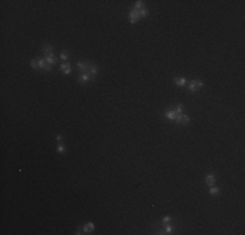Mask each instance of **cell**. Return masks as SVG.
<instances>
[{
	"instance_id": "1",
	"label": "cell",
	"mask_w": 245,
	"mask_h": 235,
	"mask_svg": "<svg viewBox=\"0 0 245 235\" xmlns=\"http://www.w3.org/2000/svg\"><path fill=\"white\" fill-rule=\"evenodd\" d=\"M95 78V76H93L91 73H87V72H82L80 74V77L77 78V81L80 82V84H85V82H87V81H90V80H94Z\"/></svg>"
},
{
	"instance_id": "2",
	"label": "cell",
	"mask_w": 245,
	"mask_h": 235,
	"mask_svg": "<svg viewBox=\"0 0 245 235\" xmlns=\"http://www.w3.org/2000/svg\"><path fill=\"white\" fill-rule=\"evenodd\" d=\"M202 86H203V82H202V81H199V80H193V81L189 82L188 89H189V91H197V90H199Z\"/></svg>"
},
{
	"instance_id": "3",
	"label": "cell",
	"mask_w": 245,
	"mask_h": 235,
	"mask_svg": "<svg viewBox=\"0 0 245 235\" xmlns=\"http://www.w3.org/2000/svg\"><path fill=\"white\" fill-rule=\"evenodd\" d=\"M91 64L90 62H77V68L82 72H87L90 73V68H91Z\"/></svg>"
},
{
	"instance_id": "4",
	"label": "cell",
	"mask_w": 245,
	"mask_h": 235,
	"mask_svg": "<svg viewBox=\"0 0 245 235\" xmlns=\"http://www.w3.org/2000/svg\"><path fill=\"white\" fill-rule=\"evenodd\" d=\"M189 116L187 115V114H180V115H177L176 116V119H175V122L177 123V124H188L189 123Z\"/></svg>"
},
{
	"instance_id": "5",
	"label": "cell",
	"mask_w": 245,
	"mask_h": 235,
	"mask_svg": "<svg viewBox=\"0 0 245 235\" xmlns=\"http://www.w3.org/2000/svg\"><path fill=\"white\" fill-rule=\"evenodd\" d=\"M45 62H46V64H50V65H54L56 62H57V57L54 55V54H50V55H46L45 57Z\"/></svg>"
},
{
	"instance_id": "6",
	"label": "cell",
	"mask_w": 245,
	"mask_h": 235,
	"mask_svg": "<svg viewBox=\"0 0 245 235\" xmlns=\"http://www.w3.org/2000/svg\"><path fill=\"white\" fill-rule=\"evenodd\" d=\"M129 20H130V22L132 24H136L138 20H139V14H138V11L136 9H132L130 13H129Z\"/></svg>"
},
{
	"instance_id": "7",
	"label": "cell",
	"mask_w": 245,
	"mask_h": 235,
	"mask_svg": "<svg viewBox=\"0 0 245 235\" xmlns=\"http://www.w3.org/2000/svg\"><path fill=\"white\" fill-rule=\"evenodd\" d=\"M215 179H216V176H215L214 174H209V175L206 176V179H205V182H206V184H207V186H210V187H213V186L215 184Z\"/></svg>"
},
{
	"instance_id": "8",
	"label": "cell",
	"mask_w": 245,
	"mask_h": 235,
	"mask_svg": "<svg viewBox=\"0 0 245 235\" xmlns=\"http://www.w3.org/2000/svg\"><path fill=\"white\" fill-rule=\"evenodd\" d=\"M60 69L63 71V72H64L65 74H69V73L72 72L71 64H69V63H67V62H65V63H63V64H60Z\"/></svg>"
},
{
	"instance_id": "9",
	"label": "cell",
	"mask_w": 245,
	"mask_h": 235,
	"mask_svg": "<svg viewBox=\"0 0 245 235\" xmlns=\"http://www.w3.org/2000/svg\"><path fill=\"white\" fill-rule=\"evenodd\" d=\"M94 229H95V226H94V223L93 222H87L85 226H84V229H82V231H84V234H89V232H91V231H94Z\"/></svg>"
},
{
	"instance_id": "10",
	"label": "cell",
	"mask_w": 245,
	"mask_h": 235,
	"mask_svg": "<svg viewBox=\"0 0 245 235\" xmlns=\"http://www.w3.org/2000/svg\"><path fill=\"white\" fill-rule=\"evenodd\" d=\"M176 116H177V114L175 112V110H170V111L164 115V118H166V119H168V120H175Z\"/></svg>"
},
{
	"instance_id": "11",
	"label": "cell",
	"mask_w": 245,
	"mask_h": 235,
	"mask_svg": "<svg viewBox=\"0 0 245 235\" xmlns=\"http://www.w3.org/2000/svg\"><path fill=\"white\" fill-rule=\"evenodd\" d=\"M42 51H43L45 56H46V55H50V54H52V46H51V45H45V46L42 47Z\"/></svg>"
},
{
	"instance_id": "12",
	"label": "cell",
	"mask_w": 245,
	"mask_h": 235,
	"mask_svg": "<svg viewBox=\"0 0 245 235\" xmlns=\"http://www.w3.org/2000/svg\"><path fill=\"white\" fill-rule=\"evenodd\" d=\"M142 8H145V4H144V2H141V0H138V2H136V4H134L133 9H136V11H139V9H142Z\"/></svg>"
},
{
	"instance_id": "13",
	"label": "cell",
	"mask_w": 245,
	"mask_h": 235,
	"mask_svg": "<svg viewBox=\"0 0 245 235\" xmlns=\"http://www.w3.org/2000/svg\"><path fill=\"white\" fill-rule=\"evenodd\" d=\"M175 84L179 86H184L187 84V78H175Z\"/></svg>"
},
{
	"instance_id": "14",
	"label": "cell",
	"mask_w": 245,
	"mask_h": 235,
	"mask_svg": "<svg viewBox=\"0 0 245 235\" xmlns=\"http://www.w3.org/2000/svg\"><path fill=\"white\" fill-rule=\"evenodd\" d=\"M138 14H139V18L147 17V14H149V11H147L146 8H142V9H139V11H138Z\"/></svg>"
},
{
	"instance_id": "15",
	"label": "cell",
	"mask_w": 245,
	"mask_h": 235,
	"mask_svg": "<svg viewBox=\"0 0 245 235\" xmlns=\"http://www.w3.org/2000/svg\"><path fill=\"white\" fill-rule=\"evenodd\" d=\"M218 193H219V188L215 187V186H213V187L210 188V195H211V196H216Z\"/></svg>"
},
{
	"instance_id": "16",
	"label": "cell",
	"mask_w": 245,
	"mask_h": 235,
	"mask_svg": "<svg viewBox=\"0 0 245 235\" xmlns=\"http://www.w3.org/2000/svg\"><path fill=\"white\" fill-rule=\"evenodd\" d=\"M30 65L34 68V69H39V65H38V59H33L30 62Z\"/></svg>"
},
{
	"instance_id": "17",
	"label": "cell",
	"mask_w": 245,
	"mask_h": 235,
	"mask_svg": "<svg viewBox=\"0 0 245 235\" xmlns=\"http://www.w3.org/2000/svg\"><path fill=\"white\" fill-rule=\"evenodd\" d=\"M38 65H39V68H45V65H46V62H45V59L42 57V59H38Z\"/></svg>"
},
{
	"instance_id": "18",
	"label": "cell",
	"mask_w": 245,
	"mask_h": 235,
	"mask_svg": "<svg viewBox=\"0 0 245 235\" xmlns=\"http://www.w3.org/2000/svg\"><path fill=\"white\" fill-rule=\"evenodd\" d=\"M57 152H59V153H64V152H65V146L61 144V142H59V145H57Z\"/></svg>"
},
{
	"instance_id": "19",
	"label": "cell",
	"mask_w": 245,
	"mask_h": 235,
	"mask_svg": "<svg viewBox=\"0 0 245 235\" xmlns=\"http://www.w3.org/2000/svg\"><path fill=\"white\" fill-rule=\"evenodd\" d=\"M60 57L63 59V60H68V52H67V51H61Z\"/></svg>"
},
{
	"instance_id": "20",
	"label": "cell",
	"mask_w": 245,
	"mask_h": 235,
	"mask_svg": "<svg viewBox=\"0 0 245 235\" xmlns=\"http://www.w3.org/2000/svg\"><path fill=\"white\" fill-rule=\"evenodd\" d=\"M175 112H176L177 115L182 114V105H177V106H176V110H175Z\"/></svg>"
},
{
	"instance_id": "21",
	"label": "cell",
	"mask_w": 245,
	"mask_h": 235,
	"mask_svg": "<svg viewBox=\"0 0 245 235\" xmlns=\"http://www.w3.org/2000/svg\"><path fill=\"white\" fill-rule=\"evenodd\" d=\"M171 220H172L171 217L166 215V217H163V220H162V221H163V223H166V225H167V223H170V222H171Z\"/></svg>"
},
{
	"instance_id": "22",
	"label": "cell",
	"mask_w": 245,
	"mask_h": 235,
	"mask_svg": "<svg viewBox=\"0 0 245 235\" xmlns=\"http://www.w3.org/2000/svg\"><path fill=\"white\" fill-rule=\"evenodd\" d=\"M43 71H46V72L51 71V65H50V64H46V65H45V68H43Z\"/></svg>"
},
{
	"instance_id": "23",
	"label": "cell",
	"mask_w": 245,
	"mask_h": 235,
	"mask_svg": "<svg viewBox=\"0 0 245 235\" xmlns=\"http://www.w3.org/2000/svg\"><path fill=\"white\" fill-rule=\"evenodd\" d=\"M56 140L59 142H61V141H63V136H61V135H56Z\"/></svg>"
}]
</instances>
